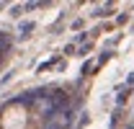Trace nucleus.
I'll return each mask as SVG.
<instances>
[{
  "label": "nucleus",
  "mask_w": 134,
  "mask_h": 129,
  "mask_svg": "<svg viewBox=\"0 0 134 129\" xmlns=\"http://www.w3.org/2000/svg\"><path fill=\"white\" fill-rule=\"evenodd\" d=\"M26 124H29V111L21 103L8 106L3 111V116H0V127L3 129H26Z\"/></svg>",
  "instance_id": "f257e3e1"
}]
</instances>
